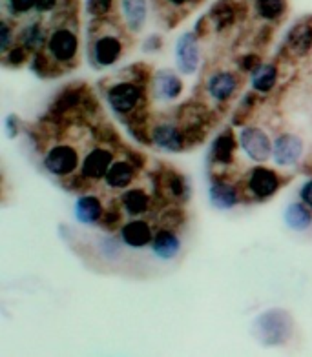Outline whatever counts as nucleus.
<instances>
[{"label": "nucleus", "mask_w": 312, "mask_h": 357, "mask_svg": "<svg viewBox=\"0 0 312 357\" xmlns=\"http://www.w3.org/2000/svg\"><path fill=\"white\" fill-rule=\"evenodd\" d=\"M43 53L55 71V75H61L77 66L81 55V35L73 15H62L57 22L52 24Z\"/></svg>", "instance_id": "obj_1"}, {"label": "nucleus", "mask_w": 312, "mask_h": 357, "mask_svg": "<svg viewBox=\"0 0 312 357\" xmlns=\"http://www.w3.org/2000/svg\"><path fill=\"white\" fill-rule=\"evenodd\" d=\"M130 37L119 20L94 19L90 26V62L97 70L112 68L121 62L126 53V40Z\"/></svg>", "instance_id": "obj_2"}, {"label": "nucleus", "mask_w": 312, "mask_h": 357, "mask_svg": "<svg viewBox=\"0 0 312 357\" xmlns=\"http://www.w3.org/2000/svg\"><path fill=\"white\" fill-rule=\"evenodd\" d=\"M148 86L150 84H144L141 80L130 77V79L117 80L114 84H110L104 97H106L110 109L123 123H126L128 119H132L135 113L147 109Z\"/></svg>", "instance_id": "obj_3"}, {"label": "nucleus", "mask_w": 312, "mask_h": 357, "mask_svg": "<svg viewBox=\"0 0 312 357\" xmlns=\"http://www.w3.org/2000/svg\"><path fill=\"white\" fill-rule=\"evenodd\" d=\"M283 175L278 169L269 168V166L258 165L246 174L243 181L242 193L245 201L263 202L274 197L279 188L283 186Z\"/></svg>", "instance_id": "obj_4"}, {"label": "nucleus", "mask_w": 312, "mask_h": 357, "mask_svg": "<svg viewBox=\"0 0 312 357\" xmlns=\"http://www.w3.org/2000/svg\"><path fill=\"white\" fill-rule=\"evenodd\" d=\"M81 151L70 142H57L47 148L43 157V166L55 178H70L81 169Z\"/></svg>", "instance_id": "obj_5"}, {"label": "nucleus", "mask_w": 312, "mask_h": 357, "mask_svg": "<svg viewBox=\"0 0 312 357\" xmlns=\"http://www.w3.org/2000/svg\"><path fill=\"white\" fill-rule=\"evenodd\" d=\"M239 148L252 162L255 165H265L267 160L272 159L274 141L270 139L269 133L260 126H243L239 132Z\"/></svg>", "instance_id": "obj_6"}, {"label": "nucleus", "mask_w": 312, "mask_h": 357, "mask_svg": "<svg viewBox=\"0 0 312 357\" xmlns=\"http://www.w3.org/2000/svg\"><path fill=\"white\" fill-rule=\"evenodd\" d=\"M150 139L157 150L168 151V153H181L190 148L183 126L177 121H168V119L151 123Z\"/></svg>", "instance_id": "obj_7"}, {"label": "nucleus", "mask_w": 312, "mask_h": 357, "mask_svg": "<svg viewBox=\"0 0 312 357\" xmlns=\"http://www.w3.org/2000/svg\"><path fill=\"white\" fill-rule=\"evenodd\" d=\"M242 88V75L239 71L228 70V68H219L208 77L205 82V93L210 100L216 104L230 102Z\"/></svg>", "instance_id": "obj_8"}, {"label": "nucleus", "mask_w": 312, "mask_h": 357, "mask_svg": "<svg viewBox=\"0 0 312 357\" xmlns=\"http://www.w3.org/2000/svg\"><path fill=\"white\" fill-rule=\"evenodd\" d=\"M115 153L112 148L108 146H95L91 148L84 157H82L81 169H79V175H81L82 183H99L106 177L110 166L114 165Z\"/></svg>", "instance_id": "obj_9"}, {"label": "nucleus", "mask_w": 312, "mask_h": 357, "mask_svg": "<svg viewBox=\"0 0 312 357\" xmlns=\"http://www.w3.org/2000/svg\"><path fill=\"white\" fill-rule=\"evenodd\" d=\"M175 68L181 75H194L201 64V46L195 31H186L175 40Z\"/></svg>", "instance_id": "obj_10"}, {"label": "nucleus", "mask_w": 312, "mask_h": 357, "mask_svg": "<svg viewBox=\"0 0 312 357\" xmlns=\"http://www.w3.org/2000/svg\"><path fill=\"white\" fill-rule=\"evenodd\" d=\"M183 91H185V82L181 79L179 71L163 68V70H157L151 77L150 93L154 95L157 102H175L183 95Z\"/></svg>", "instance_id": "obj_11"}, {"label": "nucleus", "mask_w": 312, "mask_h": 357, "mask_svg": "<svg viewBox=\"0 0 312 357\" xmlns=\"http://www.w3.org/2000/svg\"><path fill=\"white\" fill-rule=\"evenodd\" d=\"M115 19L128 35H139L147 26L148 0H119Z\"/></svg>", "instance_id": "obj_12"}, {"label": "nucleus", "mask_w": 312, "mask_h": 357, "mask_svg": "<svg viewBox=\"0 0 312 357\" xmlns=\"http://www.w3.org/2000/svg\"><path fill=\"white\" fill-rule=\"evenodd\" d=\"M305 146L303 139L296 133H279L274 139L272 160L278 168H294L302 160Z\"/></svg>", "instance_id": "obj_13"}, {"label": "nucleus", "mask_w": 312, "mask_h": 357, "mask_svg": "<svg viewBox=\"0 0 312 357\" xmlns=\"http://www.w3.org/2000/svg\"><path fill=\"white\" fill-rule=\"evenodd\" d=\"M154 226L150 221L142 217H130L119 228V239L123 241V245L132 250H142L151 245L154 239Z\"/></svg>", "instance_id": "obj_14"}, {"label": "nucleus", "mask_w": 312, "mask_h": 357, "mask_svg": "<svg viewBox=\"0 0 312 357\" xmlns=\"http://www.w3.org/2000/svg\"><path fill=\"white\" fill-rule=\"evenodd\" d=\"M119 206L128 217H144L154 206V195L147 188L133 184L124 192H121Z\"/></svg>", "instance_id": "obj_15"}, {"label": "nucleus", "mask_w": 312, "mask_h": 357, "mask_svg": "<svg viewBox=\"0 0 312 357\" xmlns=\"http://www.w3.org/2000/svg\"><path fill=\"white\" fill-rule=\"evenodd\" d=\"M43 15H38L35 19L28 20L24 24L22 28L19 29L17 33V43L22 47H26L29 52V55H35V53H40L46 47L47 35H50V28H47L44 20L40 19Z\"/></svg>", "instance_id": "obj_16"}, {"label": "nucleus", "mask_w": 312, "mask_h": 357, "mask_svg": "<svg viewBox=\"0 0 312 357\" xmlns=\"http://www.w3.org/2000/svg\"><path fill=\"white\" fill-rule=\"evenodd\" d=\"M139 172L141 169L135 168L132 160L115 159L114 165L110 166L106 177L103 178V183L112 192H124V190L135 184Z\"/></svg>", "instance_id": "obj_17"}, {"label": "nucleus", "mask_w": 312, "mask_h": 357, "mask_svg": "<svg viewBox=\"0 0 312 357\" xmlns=\"http://www.w3.org/2000/svg\"><path fill=\"white\" fill-rule=\"evenodd\" d=\"M151 254L161 261H172L181 254L183 243H181L179 234L170 228V226H159L151 239Z\"/></svg>", "instance_id": "obj_18"}, {"label": "nucleus", "mask_w": 312, "mask_h": 357, "mask_svg": "<svg viewBox=\"0 0 312 357\" xmlns=\"http://www.w3.org/2000/svg\"><path fill=\"white\" fill-rule=\"evenodd\" d=\"M205 19L214 31H227L239 20V6L236 0H218Z\"/></svg>", "instance_id": "obj_19"}, {"label": "nucleus", "mask_w": 312, "mask_h": 357, "mask_svg": "<svg viewBox=\"0 0 312 357\" xmlns=\"http://www.w3.org/2000/svg\"><path fill=\"white\" fill-rule=\"evenodd\" d=\"M208 197H210V204L216 210H232L243 201V193L237 184H232L219 177L210 186Z\"/></svg>", "instance_id": "obj_20"}, {"label": "nucleus", "mask_w": 312, "mask_h": 357, "mask_svg": "<svg viewBox=\"0 0 312 357\" xmlns=\"http://www.w3.org/2000/svg\"><path fill=\"white\" fill-rule=\"evenodd\" d=\"M237 144H239V139H236L232 130L221 132L210 148V162L216 168H228L236 159Z\"/></svg>", "instance_id": "obj_21"}, {"label": "nucleus", "mask_w": 312, "mask_h": 357, "mask_svg": "<svg viewBox=\"0 0 312 357\" xmlns=\"http://www.w3.org/2000/svg\"><path fill=\"white\" fill-rule=\"evenodd\" d=\"M285 47L292 56H305L312 52V20H299L289 29Z\"/></svg>", "instance_id": "obj_22"}, {"label": "nucleus", "mask_w": 312, "mask_h": 357, "mask_svg": "<svg viewBox=\"0 0 312 357\" xmlns=\"http://www.w3.org/2000/svg\"><path fill=\"white\" fill-rule=\"evenodd\" d=\"M104 212H106V206L103 199L95 193H84L81 197H77L75 208H73L75 219L84 226L99 225Z\"/></svg>", "instance_id": "obj_23"}, {"label": "nucleus", "mask_w": 312, "mask_h": 357, "mask_svg": "<svg viewBox=\"0 0 312 357\" xmlns=\"http://www.w3.org/2000/svg\"><path fill=\"white\" fill-rule=\"evenodd\" d=\"M278 79L279 70L274 62H261L251 73V86L255 93L269 95L270 91H274Z\"/></svg>", "instance_id": "obj_24"}, {"label": "nucleus", "mask_w": 312, "mask_h": 357, "mask_svg": "<svg viewBox=\"0 0 312 357\" xmlns=\"http://www.w3.org/2000/svg\"><path fill=\"white\" fill-rule=\"evenodd\" d=\"M255 17L267 24H279L289 11L287 0H252Z\"/></svg>", "instance_id": "obj_25"}, {"label": "nucleus", "mask_w": 312, "mask_h": 357, "mask_svg": "<svg viewBox=\"0 0 312 357\" xmlns=\"http://www.w3.org/2000/svg\"><path fill=\"white\" fill-rule=\"evenodd\" d=\"M285 225L292 231H305L312 226V210L302 201L290 202L283 213Z\"/></svg>", "instance_id": "obj_26"}, {"label": "nucleus", "mask_w": 312, "mask_h": 357, "mask_svg": "<svg viewBox=\"0 0 312 357\" xmlns=\"http://www.w3.org/2000/svg\"><path fill=\"white\" fill-rule=\"evenodd\" d=\"M163 188H165V195L172 199L174 202H185L190 197V186L185 175H181L179 172H166L161 177Z\"/></svg>", "instance_id": "obj_27"}, {"label": "nucleus", "mask_w": 312, "mask_h": 357, "mask_svg": "<svg viewBox=\"0 0 312 357\" xmlns=\"http://www.w3.org/2000/svg\"><path fill=\"white\" fill-rule=\"evenodd\" d=\"M258 95L254 89L245 93L237 108L234 109V115H232V126H246L248 124V119H251V113L255 109V104H258Z\"/></svg>", "instance_id": "obj_28"}, {"label": "nucleus", "mask_w": 312, "mask_h": 357, "mask_svg": "<svg viewBox=\"0 0 312 357\" xmlns=\"http://www.w3.org/2000/svg\"><path fill=\"white\" fill-rule=\"evenodd\" d=\"M119 0H86V13L91 19H110L115 17Z\"/></svg>", "instance_id": "obj_29"}, {"label": "nucleus", "mask_w": 312, "mask_h": 357, "mask_svg": "<svg viewBox=\"0 0 312 357\" xmlns=\"http://www.w3.org/2000/svg\"><path fill=\"white\" fill-rule=\"evenodd\" d=\"M35 4L37 0H2L4 15L11 19H22L29 13H35Z\"/></svg>", "instance_id": "obj_30"}, {"label": "nucleus", "mask_w": 312, "mask_h": 357, "mask_svg": "<svg viewBox=\"0 0 312 357\" xmlns=\"http://www.w3.org/2000/svg\"><path fill=\"white\" fill-rule=\"evenodd\" d=\"M82 95L79 89L77 88H68L64 89L61 95L57 97V100H55V106H53V113H64V112H70V109L77 108L79 106V102H81Z\"/></svg>", "instance_id": "obj_31"}, {"label": "nucleus", "mask_w": 312, "mask_h": 357, "mask_svg": "<svg viewBox=\"0 0 312 357\" xmlns=\"http://www.w3.org/2000/svg\"><path fill=\"white\" fill-rule=\"evenodd\" d=\"M17 44V31H15V24L11 22L10 17H2L0 22V55L6 53L8 50Z\"/></svg>", "instance_id": "obj_32"}, {"label": "nucleus", "mask_w": 312, "mask_h": 357, "mask_svg": "<svg viewBox=\"0 0 312 357\" xmlns=\"http://www.w3.org/2000/svg\"><path fill=\"white\" fill-rule=\"evenodd\" d=\"M29 61V52L26 47L20 46L19 43L15 44L11 50H8L6 53H2V62L6 66H22Z\"/></svg>", "instance_id": "obj_33"}, {"label": "nucleus", "mask_w": 312, "mask_h": 357, "mask_svg": "<svg viewBox=\"0 0 312 357\" xmlns=\"http://www.w3.org/2000/svg\"><path fill=\"white\" fill-rule=\"evenodd\" d=\"M198 2L199 0H163V6L172 13H179V11L188 13Z\"/></svg>", "instance_id": "obj_34"}, {"label": "nucleus", "mask_w": 312, "mask_h": 357, "mask_svg": "<svg viewBox=\"0 0 312 357\" xmlns=\"http://www.w3.org/2000/svg\"><path fill=\"white\" fill-rule=\"evenodd\" d=\"M261 56L255 55V53H248V55H243L239 61H237V64H239V70L243 71V73H252V71L255 70V68L260 66L261 64Z\"/></svg>", "instance_id": "obj_35"}, {"label": "nucleus", "mask_w": 312, "mask_h": 357, "mask_svg": "<svg viewBox=\"0 0 312 357\" xmlns=\"http://www.w3.org/2000/svg\"><path fill=\"white\" fill-rule=\"evenodd\" d=\"M61 8V0H37L35 15H52Z\"/></svg>", "instance_id": "obj_36"}, {"label": "nucleus", "mask_w": 312, "mask_h": 357, "mask_svg": "<svg viewBox=\"0 0 312 357\" xmlns=\"http://www.w3.org/2000/svg\"><path fill=\"white\" fill-rule=\"evenodd\" d=\"M298 195H299V201L305 202V204L312 210V178H309V181H305V183L302 184Z\"/></svg>", "instance_id": "obj_37"}, {"label": "nucleus", "mask_w": 312, "mask_h": 357, "mask_svg": "<svg viewBox=\"0 0 312 357\" xmlns=\"http://www.w3.org/2000/svg\"><path fill=\"white\" fill-rule=\"evenodd\" d=\"M142 47H144V52L148 53L159 52V50L163 47V38L159 37V35H151V37H148L147 40H144Z\"/></svg>", "instance_id": "obj_38"}, {"label": "nucleus", "mask_w": 312, "mask_h": 357, "mask_svg": "<svg viewBox=\"0 0 312 357\" xmlns=\"http://www.w3.org/2000/svg\"><path fill=\"white\" fill-rule=\"evenodd\" d=\"M20 121L17 115H10V117L6 119V130H8V135L11 137V139H15V137L19 135V128H20Z\"/></svg>", "instance_id": "obj_39"}]
</instances>
